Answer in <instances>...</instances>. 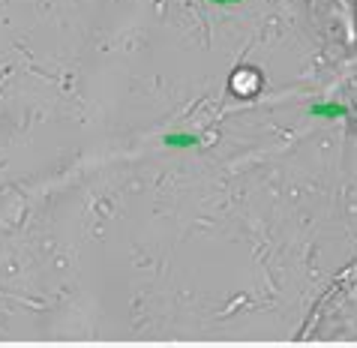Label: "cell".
<instances>
[{"label":"cell","mask_w":357,"mask_h":348,"mask_svg":"<svg viewBox=\"0 0 357 348\" xmlns=\"http://www.w3.org/2000/svg\"><path fill=\"white\" fill-rule=\"evenodd\" d=\"M204 3H213V6H241L243 0H204Z\"/></svg>","instance_id":"3957f363"},{"label":"cell","mask_w":357,"mask_h":348,"mask_svg":"<svg viewBox=\"0 0 357 348\" xmlns=\"http://www.w3.org/2000/svg\"><path fill=\"white\" fill-rule=\"evenodd\" d=\"M310 114L312 117H324V121H333V117H349V105H342V103H312Z\"/></svg>","instance_id":"6da1fadb"},{"label":"cell","mask_w":357,"mask_h":348,"mask_svg":"<svg viewBox=\"0 0 357 348\" xmlns=\"http://www.w3.org/2000/svg\"><path fill=\"white\" fill-rule=\"evenodd\" d=\"M162 144L172 147V151H190V147L198 144V135H192V133H165Z\"/></svg>","instance_id":"7a4b0ae2"}]
</instances>
